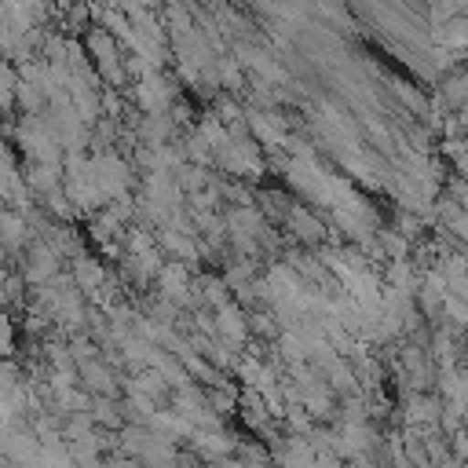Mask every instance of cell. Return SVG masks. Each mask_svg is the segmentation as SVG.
Instances as JSON below:
<instances>
[{
    "label": "cell",
    "instance_id": "1",
    "mask_svg": "<svg viewBox=\"0 0 468 468\" xmlns=\"http://www.w3.org/2000/svg\"><path fill=\"white\" fill-rule=\"evenodd\" d=\"M274 457H278L282 468H311L318 461V450L311 446V439L289 435V439H278L274 442Z\"/></svg>",
    "mask_w": 468,
    "mask_h": 468
},
{
    "label": "cell",
    "instance_id": "2",
    "mask_svg": "<svg viewBox=\"0 0 468 468\" xmlns=\"http://www.w3.org/2000/svg\"><path fill=\"white\" fill-rule=\"evenodd\" d=\"M190 435H194V450H197L201 457H208V461H223L227 453L238 450V442H234L230 435H223L219 428H194Z\"/></svg>",
    "mask_w": 468,
    "mask_h": 468
},
{
    "label": "cell",
    "instance_id": "3",
    "mask_svg": "<svg viewBox=\"0 0 468 468\" xmlns=\"http://www.w3.org/2000/svg\"><path fill=\"white\" fill-rule=\"evenodd\" d=\"M55 274H58V256L48 245H33L29 249V260H26V278L33 285H40V282H51Z\"/></svg>",
    "mask_w": 468,
    "mask_h": 468
},
{
    "label": "cell",
    "instance_id": "4",
    "mask_svg": "<svg viewBox=\"0 0 468 468\" xmlns=\"http://www.w3.org/2000/svg\"><path fill=\"white\" fill-rule=\"evenodd\" d=\"M29 241V223L22 212H4L0 216V249H22Z\"/></svg>",
    "mask_w": 468,
    "mask_h": 468
},
{
    "label": "cell",
    "instance_id": "5",
    "mask_svg": "<svg viewBox=\"0 0 468 468\" xmlns=\"http://www.w3.org/2000/svg\"><path fill=\"white\" fill-rule=\"evenodd\" d=\"M58 183H62V165H29V176H26V186L29 190H37V194H51V190H58Z\"/></svg>",
    "mask_w": 468,
    "mask_h": 468
},
{
    "label": "cell",
    "instance_id": "6",
    "mask_svg": "<svg viewBox=\"0 0 468 468\" xmlns=\"http://www.w3.org/2000/svg\"><path fill=\"white\" fill-rule=\"evenodd\" d=\"M439 417H442V406H439L431 395H413L410 406H406V420H410V424L431 428V424H439Z\"/></svg>",
    "mask_w": 468,
    "mask_h": 468
},
{
    "label": "cell",
    "instance_id": "7",
    "mask_svg": "<svg viewBox=\"0 0 468 468\" xmlns=\"http://www.w3.org/2000/svg\"><path fill=\"white\" fill-rule=\"evenodd\" d=\"M216 318H219V333H223V336H227L230 344H234V340H241V336L249 333V322H245V311H241V307H234V303H223Z\"/></svg>",
    "mask_w": 468,
    "mask_h": 468
},
{
    "label": "cell",
    "instance_id": "8",
    "mask_svg": "<svg viewBox=\"0 0 468 468\" xmlns=\"http://www.w3.org/2000/svg\"><path fill=\"white\" fill-rule=\"evenodd\" d=\"M161 289H165V296L176 300V303L186 300V271H183V263H168V267L161 271Z\"/></svg>",
    "mask_w": 468,
    "mask_h": 468
},
{
    "label": "cell",
    "instance_id": "9",
    "mask_svg": "<svg viewBox=\"0 0 468 468\" xmlns=\"http://www.w3.org/2000/svg\"><path fill=\"white\" fill-rule=\"evenodd\" d=\"M168 99H172V88L165 84V80H143L139 84V102L146 106V110H165L168 106Z\"/></svg>",
    "mask_w": 468,
    "mask_h": 468
},
{
    "label": "cell",
    "instance_id": "10",
    "mask_svg": "<svg viewBox=\"0 0 468 468\" xmlns=\"http://www.w3.org/2000/svg\"><path fill=\"white\" fill-rule=\"evenodd\" d=\"M73 285H77V289H88V292H95V289L102 285V267H99L95 260L80 256V260L73 263Z\"/></svg>",
    "mask_w": 468,
    "mask_h": 468
},
{
    "label": "cell",
    "instance_id": "11",
    "mask_svg": "<svg viewBox=\"0 0 468 468\" xmlns=\"http://www.w3.org/2000/svg\"><path fill=\"white\" fill-rule=\"evenodd\" d=\"M80 373H84V380H88V388L95 391V395H113V377H110V369L102 366V362H88V366H80Z\"/></svg>",
    "mask_w": 468,
    "mask_h": 468
},
{
    "label": "cell",
    "instance_id": "12",
    "mask_svg": "<svg viewBox=\"0 0 468 468\" xmlns=\"http://www.w3.org/2000/svg\"><path fill=\"white\" fill-rule=\"evenodd\" d=\"M15 91H18V73L11 62H0V110L15 106Z\"/></svg>",
    "mask_w": 468,
    "mask_h": 468
},
{
    "label": "cell",
    "instance_id": "13",
    "mask_svg": "<svg viewBox=\"0 0 468 468\" xmlns=\"http://www.w3.org/2000/svg\"><path fill=\"white\" fill-rule=\"evenodd\" d=\"M88 413H91V420H99V424H106V428H117V420H121V410L110 402V395H99Z\"/></svg>",
    "mask_w": 468,
    "mask_h": 468
},
{
    "label": "cell",
    "instance_id": "14",
    "mask_svg": "<svg viewBox=\"0 0 468 468\" xmlns=\"http://www.w3.org/2000/svg\"><path fill=\"white\" fill-rule=\"evenodd\" d=\"M15 347V336H11V322H7V314L0 311V355H7Z\"/></svg>",
    "mask_w": 468,
    "mask_h": 468
},
{
    "label": "cell",
    "instance_id": "15",
    "mask_svg": "<svg viewBox=\"0 0 468 468\" xmlns=\"http://www.w3.org/2000/svg\"><path fill=\"white\" fill-rule=\"evenodd\" d=\"M311 468H344V464H340V457H336V453H329V450H325V453H318V461H314Z\"/></svg>",
    "mask_w": 468,
    "mask_h": 468
},
{
    "label": "cell",
    "instance_id": "16",
    "mask_svg": "<svg viewBox=\"0 0 468 468\" xmlns=\"http://www.w3.org/2000/svg\"><path fill=\"white\" fill-rule=\"evenodd\" d=\"M216 468H249V464H245V461H219Z\"/></svg>",
    "mask_w": 468,
    "mask_h": 468
}]
</instances>
